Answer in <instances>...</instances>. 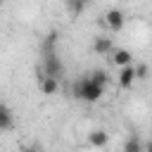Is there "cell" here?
<instances>
[{
	"label": "cell",
	"instance_id": "1",
	"mask_svg": "<svg viewBox=\"0 0 152 152\" xmlns=\"http://www.w3.org/2000/svg\"><path fill=\"white\" fill-rule=\"evenodd\" d=\"M102 93H104V88L95 86L88 76H83V78H78V81L74 83V95H76L78 100H83V102H97V100L102 97Z\"/></svg>",
	"mask_w": 152,
	"mask_h": 152
},
{
	"label": "cell",
	"instance_id": "2",
	"mask_svg": "<svg viewBox=\"0 0 152 152\" xmlns=\"http://www.w3.org/2000/svg\"><path fill=\"white\" fill-rule=\"evenodd\" d=\"M40 69H43V74H45L48 78H57V81H59V76H62V71H64L62 57H59L57 52H48V55H43V64H40Z\"/></svg>",
	"mask_w": 152,
	"mask_h": 152
},
{
	"label": "cell",
	"instance_id": "3",
	"mask_svg": "<svg viewBox=\"0 0 152 152\" xmlns=\"http://www.w3.org/2000/svg\"><path fill=\"white\" fill-rule=\"evenodd\" d=\"M104 24L112 28V31H121L124 28V24H126V14L121 12V10H107L104 12Z\"/></svg>",
	"mask_w": 152,
	"mask_h": 152
},
{
	"label": "cell",
	"instance_id": "4",
	"mask_svg": "<svg viewBox=\"0 0 152 152\" xmlns=\"http://www.w3.org/2000/svg\"><path fill=\"white\" fill-rule=\"evenodd\" d=\"M12 128H14V114L5 102H0V133L12 131Z\"/></svg>",
	"mask_w": 152,
	"mask_h": 152
},
{
	"label": "cell",
	"instance_id": "5",
	"mask_svg": "<svg viewBox=\"0 0 152 152\" xmlns=\"http://www.w3.org/2000/svg\"><path fill=\"white\" fill-rule=\"evenodd\" d=\"M112 50H114V40H112V38L100 36V38L93 40V52H95V55H109Z\"/></svg>",
	"mask_w": 152,
	"mask_h": 152
},
{
	"label": "cell",
	"instance_id": "6",
	"mask_svg": "<svg viewBox=\"0 0 152 152\" xmlns=\"http://www.w3.org/2000/svg\"><path fill=\"white\" fill-rule=\"evenodd\" d=\"M109 55H112V62H114L116 66H126V64H133V55H131L128 50H124V48H114Z\"/></svg>",
	"mask_w": 152,
	"mask_h": 152
},
{
	"label": "cell",
	"instance_id": "7",
	"mask_svg": "<svg viewBox=\"0 0 152 152\" xmlns=\"http://www.w3.org/2000/svg\"><path fill=\"white\" fill-rule=\"evenodd\" d=\"M133 81H135L133 64H126V66H121V71H119V86H121L124 90H128V88L133 86Z\"/></svg>",
	"mask_w": 152,
	"mask_h": 152
},
{
	"label": "cell",
	"instance_id": "8",
	"mask_svg": "<svg viewBox=\"0 0 152 152\" xmlns=\"http://www.w3.org/2000/svg\"><path fill=\"white\" fill-rule=\"evenodd\" d=\"M88 142H90L93 147H104V145L109 142V133L102 131V128H93V131L88 133Z\"/></svg>",
	"mask_w": 152,
	"mask_h": 152
},
{
	"label": "cell",
	"instance_id": "9",
	"mask_svg": "<svg viewBox=\"0 0 152 152\" xmlns=\"http://www.w3.org/2000/svg\"><path fill=\"white\" fill-rule=\"evenodd\" d=\"M57 40H59V33L52 28V31H48V36L43 38V45H40V52L43 55H48V52H57Z\"/></svg>",
	"mask_w": 152,
	"mask_h": 152
},
{
	"label": "cell",
	"instance_id": "10",
	"mask_svg": "<svg viewBox=\"0 0 152 152\" xmlns=\"http://www.w3.org/2000/svg\"><path fill=\"white\" fill-rule=\"evenodd\" d=\"M88 78H90L95 86H100V88H104V86L109 83V74H107L104 69H93V71L88 74Z\"/></svg>",
	"mask_w": 152,
	"mask_h": 152
},
{
	"label": "cell",
	"instance_id": "11",
	"mask_svg": "<svg viewBox=\"0 0 152 152\" xmlns=\"http://www.w3.org/2000/svg\"><path fill=\"white\" fill-rule=\"evenodd\" d=\"M57 88H59V81L57 78H43L40 81V90H43V95H55L57 93Z\"/></svg>",
	"mask_w": 152,
	"mask_h": 152
},
{
	"label": "cell",
	"instance_id": "12",
	"mask_svg": "<svg viewBox=\"0 0 152 152\" xmlns=\"http://www.w3.org/2000/svg\"><path fill=\"white\" fill-rule=\"evenodd\" d=\"M64 2H66V10H69L71 17H81L83 10H86V2L83 0H64Z\"/></svg>",
	"mask_w": 152,
	"mask_h": 152
},
{
	"label": "cell",
	"instance_id": "13",
	"mask_svg": "<svg viewBox=\"0 0 152 152\" xmlns=\"http://www.w3.org/2000/svg\"><path fill=\"white\" fill-rule=\"evenodd\" d=\"M124 152H142L140 138H138V135H131V138L126 140V145H124Z\"/></svg>",
	"mask_w": 152,
	"mask_h": 152
},
{
	"label": "cell",
	"instance_id": "14",
	"mask_svg": "<svg viewBox=\"0 0 152 152\" xmlns=\"http://www.w3.org/2000/svg\"><path fill=\"white\" fill-rule=\"evenodd\" d=\"M133 71H135V78H140V81H145V78L150 76V69H147V64H145V62L133 64Z\"/></svg>",
	"mask_w": 152,
	"mask_h": 152
},
{
	"label": "cell",
	"instance_id": "15",
	"mask_svg": "<svg viewBox=\"0 0 152 152\" xmlns=\"http://www.w3.org/2000/svg\"><path fill=\"white\" fill-rule=\"evenodd\" d=\"M24 152H38V147H33V145H26V147H24Z\"/></svg>",
	"mask_w": 152,
	"mask_h": 152
},
{
	"label": "cell",
	"instance_id": "16",
	"mask_svg": "<svg viewBox=\"0 0 152 152\" xmlns=\"http://www.w3.org/2000/svg\"><path fill=\"white\" fill-rule=\"evenodd\" d=\"M83 2H90V0H83Z\"/></svg>",
	"mask_w": 152,
	"mask_h": 152
},
{
	"label": "cell",
	"instance_id": "17",
	"mask_svg": "<svg viewBox=\"0 0 152 152\" xmlns=\"http://www.w3.org/2000/svg\"><path fill=\"white\" fill-rule=\"evenodd\" d=\"M0 5H2V0H0Z\"/></svg>",
	"mask_w": 152,
	"mask_h": 152
}]
</instances>
